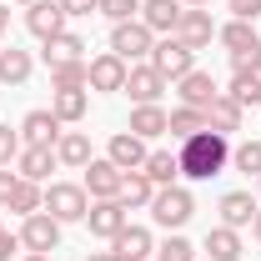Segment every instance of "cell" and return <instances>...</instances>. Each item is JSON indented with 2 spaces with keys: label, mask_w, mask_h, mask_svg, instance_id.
Returning a JSON list of instances; mask_svg holds the SVG:
<instances>
[{
  "label": "cell",
  "mask_w": 261,
  "mask_h": 261,
  "mask_svg": "<svg viewBox=\"0 0 261 261\" xmlns=\"http://www.w3.org/2000/svg\"><path fill=\"white\" fill-rule=\"evenodd\" d=\"M176 156H181V176L186 181H211V176H221L231 166V136L201 130V136H191V141L176 146Z\"/></svg>",
  "instance_id": "6da1fadb"
},
{
  "label": "cell",
  "mask_w": 261,
  "mask_h": 261,
  "mask_svg": "<svg viewBox=\"0 0 261 261\" xmlns=\"http://www.w3.org/2000/svg\"><path fill=\"white\" fill-rule=\"evenodd\" d=\"M146 211H151V221H156L161 231H181L196 216V196L186 191L181 181H176V186H156V196H151Z\"/></svg>",
  "instance_id": "7a4b0ae2"
},
{
  "label": "cell",
  "mask_w": 261,
  "mask_h": 261,
  "mask_svg": "<svg viewBox=\"0 0 261 261\" xmlns=\"http://www.w3.org/2000/svg\"><path fill=\"white\" fill-rule=\"evenodd\" d=\"M45 211H50L61 226H70V221H86V211H91V196H86V186H81V181H50V186H45Z\"/></svg>",
  "instance_id": "3957f363"
},
{
  "label": "cell",
  "mask_w": 261,
  "mask_h": 261,
  "mask_svg": "<svg viewBox=\"0 0 261 261\" xmlns=\"http://www.w3.org/2000/svg\"><path fill=\"white\" fill-rule=\"evenodd\" d=\"M151 45H156V35L141 25V15H136V20H121V25H111V50H116L126 65L151 61Z\"/></svg>",
  "instance_id": "277c9868"
},
{
  "label": "cell",
  "mask_w": 261,
  "mask_h": 261,
  "mask_svg": "<svg viewBox=\"0 0 261 261\" xmlns=\"http://www.w3.org/2000/svg\"><path fill=\"white\" fill-rule=\"evenodd\" d=\"M151 65H156L166 81L176 86L186 70H196V50H186L176 35H156V45H151Z\"/></svg>",
  "instance_id": "5b68a950"
},
{
  "label": "cell",
  "mask_w": 261,
  "mask_h": 261,
  "mask_svg": "<svg viewBox=\"0 0 261 261\" xmlns=\"http://www.w3.org/2000/svg\"><path fill=\"white\" fill-rule=\"evenodd\" d=\"M126 70H130V65L121 61L116 50H100V56H91V61H86V86H91V91H100V96L126 91Z\"/></svg>",
  "instance_id": "8992f818"
},
{
  "label": "cell",
  "mask_w": 261,
  "mask_h": 261,
  "mask_svg": "<svg viewBox=\"0 0 261 261\" xmlns=\"http://www.w3.org/2000/svg\"><path fill=\"white\" fill-rule=\"evenodd\" d=\"M166 86H171V81H166L151 61H136V65L126 70V96L136 100V106H161Z\"/></svg>",
  "instance_id": "52a82bcc"
},
{
  "label": "cell",
  "mask_w": 261,
  "mask_h": 261,
  "mask_svg": "<svg viewBox=\"0 0 261 261\" xmlns=\"http://www.w3.org/2000/svg\"><path fill=\"white\" fill-rule=\"evenodd\" d=\"M20 246L25 251H61V221L50 216V211H35V216H25L20 221Z\"/></svg>",
  "instance_id": "ba28073f"
},
{
  "label": "cell",
  "mask_w": 261,
  "mask_h": 261,
  "mask_svg": "<svg viewBox=\"0 0 261 261\" xmlns=\"http://www.w3.org/2000/svg\"><path fill=\"white\" fill-rule=\"evenodd\" d=\"M121 181H126V171H121V166H111L106 156H91L86 176H81V186H86L91 201H111V196H121Z\"/></svg>",
  "instance_id": "9c48e42d"
},
{
  "label": "cell",
  "mask_w": 261,
  "mask_h": 261,
  "mask_svg": "<svg viewBox=\"0 0 261 261\" xmlns=\"http://www.w3.org/2000/svg\"><path fill=\"white\" fill-rule=\"evenodd\" d=\"M130 221V211L121 206V196H111V201H91V211H86V226H91V236H100V241H116V231Z\"/></svg>",
  "instance_id": "30bf717a"
},
{
  "label": "cell",
  "mask_w": 261,
  "mask_h": 261,
  "mask_svg": "<svg viewBox=\"0 0 261 261\" xmlns=\"http://www.w3.org/2000/svg\"><path fill=\"white\" fill-rule=\"evenodd\" d=\"M65 20H70V15L61 10V0H35V5H25V31H31L40 45H45L50 35H61Z\"/></svg>",
  "instance_id": "8fae6325"
},
{
  "label": "cell",
  "mask_w": 261,
  "mask_h": 261,
  "mask_svg": "<svg viewBox=\"0 0 261 261\" xmlns=\"http://www.w3.org/2000/svg\"><path fill=\"white\" fill-rule=\"evenodd\" d=\"M176 40L186 45V50H206L211 40H216V20H211V10L201 5V10H181V25H176Z\"/></svg>",
  "instance_id": "7c38bea8"
},
{
  "label": "cell",
  "mask_w": 261,
  "mask_h": 261,
  "mask_svg": "<svg viewBox=\"0 0 261 261\" xmlns=\"http://www.w3.org/2000/svg\"><path fill=\"white\" fill-rule=\"evenodd\" d=\"M146 156H151V146H146L136 130H116V136H111V146H106V161L121 166V171H141Z\"/></svg>",
  "instance_id": "4fadbf2b"
},
{
  "label": "cell",
  "mask_w": 261,
  "mask_h": 261,
  "mask_svg": "<svg viewBox=\"0 0 261 261\" xmlns=\"http://www.w3.org/2000/svg\"><path fill=\"white\" fill-rule=\"evenodd\" d=\"M61 116L56 111H45V106H35V111H25V121H20V141L25 146H56L61 141Z\"/></svg>",
  "instance_id": "5bb4252c"
},
{
  "label": "cell",
  "mask_w": 261,
  "mask_h": 261,
  "mask_svg": "<svg viewBox=\"0 0 261 261\" xmlns=\"http://www.w3.org/2000/svg\"><path fill=\"white\" fill-rule=\"evenodd\" d=\"M181 0H141V25L151 35H176V25H181Z\"/></svg>",
  "instance_id": "9a60e30c"
},
{
  "label": "cell",
  "mask_w": 261,
  "mask_h": 261,
  "mask_svg": "<svg viewBox=\"0 0 261 261\" xmlns=\"http://www.w3.org/2000/svg\"><path fill=\"white\" fill-rule=\"evenodd\" d=\"M56 146H25L20 156H15V176H25V181H50V171H56Z\"/></svg>",
  "instance_id": "2e32d148"
},
{
  "label": "cell",
  "mask_w": 261,
  "mask_h": 261,
  "mask_svg": "<svg viewBox=\"0 0 261 261\" xmlns=\"http://www.w3.org/2000/svg\"><path fill=\"white\" fill-rule=\"evenodd\" d=\"M111 251H116L121 261H141V256H151V251H156V236H151V226H130V221H126V226L116 231Z\"/></svg>",
  "instance_id": "e0dca14e"
},
{
  "label": "cell",
  "mask_w": 261,
  "mask_h": 261,
  "mask_svg": "<svg viewBox=\"0 0 261 261\" xmlns=\"http://www.w3.org/2000/svg\"><path fill=\"white\" fill-rule=\"evenodd\" d=\"M216 91H221V86L211 81V70H186V75L176 81V96H181V106H196V111H206Z\"/></svg>",
  "instance_id": "ac0fdd59"
},
{
  "label": "cell",
  "mask_w": 261,
  "mask_h": 261,
  "mask_svg": "<svg viewBox=\"0 0 261 261\" xmlns=\"http://www.w3.org/2000/svg\"><path fill=\"white\" fill-rule=\"evenodd\" d=\"M241 121H246V111H241L226 91H216V96H211V106H206V130L231 136V130H241Z\"/></svg>",
  "instance_id": "d6986e66"
},
{
  "label": "cell",
  "mask_w": 261,
  "mask_h": 261,
  "mask_svg": "<svg viewBox=\"0 0 261 261\" xmlns=\"http://www.w3.org/2000/svg\"><path fill=\"white\" fill-rule=\"evenodd\" d=\"M91 136L86 130H61V141H56V161L61 166H70V171H86L91 166Z\"/></svg>",
  "instance_id": "ffe728a7"
},
{
  "label": "cell",
  "mask_w": 261,
  "mask_h": 261,
  "mask_svg": "<svg viewBox=\"0 0 261 261\" xmlns=\"http://www.w3.org/2000/svg\"><path fill=\"white\" fill-rule=\"evenodd\" d=\"M256 196L251 191H226L221 196V226H231V231H241V226H251L256 221Z\"/></svg>",
  "instance_id": "44dd1931"
},
{
  "label": "cell",
  "mask_w": 261,
  "mask_h": 261,
  "mask_svg": "<svg viewBox=\"0 0 261 261\" xmlns=\"http://www.w3.org/2000/svg\"><path fill=\"white\" fill-rule=\"evenodd\" d=\"M206 130V111H196V106H176V111H166V136L181 146V141H191Z\"/></svg>",
  "instance_id": "7402d4cb"
},
{
  "label": "cell",
  "mask_w": 261,
  "mask_h": 261,
  "mask_svg": "<svg viewBox=\"0 0 261 261\" xmlns=\"http://www.w3.org/2000/svg\"><path fill=\"white\" fill-rule=\"evenodd\" d=\"M31 75H35L31 50H20V45H5L0 50V86H25Z\"/></svg>",
  "instance_id": "603a6c76"
},
{
  "label": "cell",
  "mask_w": 261,
  "mask_h": 261,
  "mask_svg": "<svg viewBox=\"0 0 261 261\" xmlns=\"http://www.w3.org/2000/svg\"><path fill=\"white\" fill-rule=\"evenodd\" d=\"M50 111L61 116V126H81L91 116V91H56L50 96Z\"/></svg>",
  "instance_id": "cb8c5ba5"
},
{
  "label": "cell",
  "mask_w": 261,
  "mask_h": 261,
  "mask_svg": "<svg viewBox=\"0 0 261 261\" xmlns=\"http://www.w3.org/2000/svg\"><path fill=\"white\" fill-rule=\"evenodd\" d=\"M201 251H206V261H236V256H241V231L211 226V231H206V241H201Z\"/></svg>",
  "instance_id": "d4e9b609"
},
{
  "label": "cell",
  "mask_w": 261,
  "mask_h": 261,
  "mask_svg": "<svg viewBox=\"0 0 261 261\" xmlns=\"http://www.w3.org/2000/svg\"><path fill=\"white\" fill-rule=\"evenodd\" d=\"M40 56H45V65H61V61H86V40H81L75 31H61V35H50V40H45V50H40Z\"/></svg>",
  "instance_id": "484cf974"
},
{
  "label": "cell",
  "mask_w": 261,
  "mask_h": 261,
  "mask_svg": "<svg viewBox=\"0 0 261 261\" xmlns=\"http://www.w3.org/2000/svg\"><path fill=\"white\" fill-rule=\"evenodd\" d=\"M151 196H156V181H151L146 171H126V181H121V206H126V211H141V206H151Z\"/></svg>",
  "instance_id": "4316f807"
},
{
  "label": "cell",
  "mask_w": 261,
  "mask_h": 261,
  "mask_svg": "<svg viewBox=\"0 0 261 261\" xmlns=\"http://www.w3.org/2000/svg\"><path fill=\"white\" fill-rule=\"evenodd\" d=\"M141 171H146L156 186H176V181H181V156H176V151H151Z\"/></svg>",
  "instance_id": "83f0119b"
},
{
  "label": "cell",
  "mask_w": 261,
  "mask_h": 261,
  "mask_svg": "<svg viewBox=\"0 0 261 261\" xmlns=\"http://www.w3.org/2000/svg\"><path fill=\"white\" fill-rule=\"evenodd\" d=\"M126 130H136L141 141H156V136H166V111L161 106H136L130 121H126Z\"/></svg>",
  "instance_id": "f1b7e54d"
},
{
  "label": "cell",
  "mask_w": 261,
  "mask_h": 261,
  "mask_svg": "<svg viewBox=\"0 0 261 261\" xmlns=\"http://www.w3.org/2000/svg\"><path fill=\"white\" fill-rule=\"evenodd\" d=\"M216 40L236 56V50H251L261 35H256V25H251V20H226V25H216Z\"/></svg>",
  "instance_id": "f546056e"
},
{
  "label": "cell",
  "mask_w": 261,
  "mask_h": 261,
  "mask_svg": "<svg viewBox=\"0 0 261 261\" xmlns=\"http://www.w3.org/2000/svg\"><path fill=\"white\" fill-rule=\"evenodd\" d=\"M10 211H15V216H35V211H45V186L20 176V186H15V196H10Z\"/></svg>",
  "instance_id": "4dcf8cb0"
},
{
  "label": "cell",
  "mask_w": 261,
  "mask_h": 261,
  "mask_svg": "<svg viewBox=\"0 0 261 261\" xmlns=\"http://www.w3.org/2000/svg\"><path fill=\"white\" fill-rule=\"evenodd\" d=\"M50 91H91V86H86V61L50 65Z\"/></svg>",
  "instance_id": "1f68e13d"
},
{
  "label": "cell",
  "mask_w": 261,
  "mask_h": 261,
  "mask_svg": "<svg viewBox=\"0 0 261 261\" xmlns=\"http://www.w3.org/2000/svg\"><path fill=\"white\" fill-rule=\"evenodd\" d=\"M226 96L236 100L241 111L261 106V75H236V70H231V86H226Z\"/></svg>",
  "instance_id": "d6a6232c"
},
{
  "label": "cell",
  "mask_w": 261,
  "mask_h": 261,
  "mask_svg": "<svg viewBox=\"0 0 261 261\" xmlns=\"http://www.w3.org/2000/svg\"><path fill=\"white\" fill-rule=\"evenodd\" d=\"M231 166L241 171V176H261V141H241V146H231Z\"/></svg>",
  "instance_id": "836d02e7"
},
{
  "label": "cell",
  "mask_w": 261,
  "mask_h": 261,
  "mask_svg": "<svg viewBox=\"0 0 261 261\" xmlns=\"http://www.w3.org/2000/svg\"><path fill=\"white\" fill-rule=\"evenodd\" d=\"M156 261H196V246L181 236V231H171L161 246H156Z\"/></svg>",
  "instance_id": "e575fe53"
},
{
  "label": "cell",
  "mask_w": 261,
  "mask_h": 261,
  "mask_svg": "<svg viewBox=\"0 0 261 261\" xmlns=\"http://www.w3.org/2000/svg\"><path fill=\"white\" fill-rule=\"evenodd\" d=\"M96 15H106L111 25H121V20H136L141 15V0H100Z\"/></svg>",
  "instance_id": "d590c367"
},
{
  "label": "cell",
  "mask_w": 261,
  "mask_h": 261,
  "mask_svg": "<svg viewBox=\"0 0 261 261\" xmlns=\"http://www.w3.org/2000/svg\"><path fill=\"white\" fill-rule=\"evenodd\" d=\"M231 70H236V75H261V40L251 50H236V56H231Z\"/></svg>",
  "instance_id": "8d00e7d4"
},
{
  "label": "cell",
  "mask_w": 261,
  "mask_h": 261,
  "mask_svg": "<svg viewBox=\"0 0 261 261\" xmlns=\"http://www.w3.org/2000/svg\"><path fill=\"white\" fill-rule=\"evenodd\" d=\"M25 151V141H20V130L0 126V166H15V156Z\"/></svg>",
  "instance_id": "74e56055"
},
{
  "label": "cell",
  "mask_w": 261,
  "mask_h": 261,
  "mask_svg": "<svg viewBox=\"0 0 261 261\" xmlns=\"http://www.w3.org/2000/svg\"><path fill=\"white\" fill-rule=\"evenodd\" d=\"M231 20H261V0H226Z\"/></svg>",
  "instance_id": "f35d334b"
},
{
  "label": "cell",
  "mask_w": 261,
  "mask_h": 261,
  "mask_svg": "<svg viewBox=\"0 0 261 261\" xmlns=\"http://www.w3.org/2000/svg\"><path fill=\"white\" fill-rule=\"evenodd\" d=\"M10 256H25V246H20V231H0V261Z\"/></svg>",
  "instance_id": "ab89813d"
},
{
  "label": "cell",
  "mask_w": 261,
  "mask_h": 261,
  "mask_svg": "<svg viewBox=\"0 0 261 261\" xmlns=\"http://www.w3.org/2000/svg\"><path fill=\"white\" fill-rule=\"evenodd\" d=\"M100 0H61V10L70 15V20H86V15H96Z\"/></svg>",
  "instance_id": "60d3db41"
},
{
  "label": "cell",
  "mask_w": 261,
  "mask_h": 261,
  "mask_svg": "<svg viewBox=\"0 0 261 261\" xmlns=\"http://www.w3.org/2000/svg\"><path fill=\"white\" fill-rule=\"evenodd\" d=\"M15 186H20V176H15L10 166H0V206H10V196H15Z\"/></svg>",
  "instance_id": "b9f144b4"
},
{
  "label": "cell",
  "mask_w": 261,
  "mask_h": 261,
  "mask_svg": "<svg viewBox=\"0 0 261 261\" xmlns=\"http://www.w3.org/2000/svg\"><path fill=\"white\" fill-rule=\"evenodd\" d=\"M5 35H10V10L0 5V40H5Z\"/></svg>",
  "instance_id": "7bdbcfd3"
},
{
  "label": "cell",
  "mask_w": 261,
  "mask_h": 261,
  "mask_svg": "<svg viewBox=\"0 0 261 261\" xmlns=\"http://www.w3.org/2000/svg\"><path fill=\"white\" fill-rule=\"evenodd\" d=\"M86 261H121V256H116V251H91Z\"/></svg>",
  "instance_id": "ee69618b"
},
{
  "label": "cell",
  "mask_w": 261,
  "mask_h": 261,
  "mask_svg": "<svg viewBox=\"0 0 261 261\" xmlns=\"http://www.w3.org/2000/svg\"><path fill=\"white\" fill-rule=\"evenodd\" d=\"M20 261H50V256H45V251H25Z\"/></svg>",
  "instance_id": "f6af8a7d"
},
{
  "label": "cell",
  "mask_w": 261,
  "mask_h": 261,
  "mask_svg": "<svg viewBox=\"0 0 261 261\" xmlns=\"http://www.w3.org/2000/svg\"><path fill=\"white\" fill-rule=\"evenodd\" d=\"M251 236H256V241H261V211H256V221H251Z\"/></svg>",
  "instance_id": "bcb514c9"
},
{
  "label": "cell",
  "mask_w": 261,
  "mask_h": 261,
  "mask_svg": "<svg viewBox=\"0 0 261 261\" xmlns=\"http://www.w3.org/2000/svg\"><path fill=\"white\" fill-rule=\"evenodd\" d=\"M181 5H191V10H201V5H211V0H181Z\"/></svg>",
  "instance_id": "7dc6e473"
},
{
  "label": "cell",
  "mask_w": 261,
  "mask_h": 261,
  "mask_svg": "<svg viewBox=\"0 0 261 261\" xmlns=\"http://www.w3.org/2000/svg\"><path fill=\"white\" fill-rule=\"evenodd\" d=\"M15 5H35V0H15Z\"/></svg>",
  "instance_id": "c3c4849f"
},
{
  "label": "cell",
  "mask_w": 261,
  "mask_h": 261,
  "mask_svg": "<svg viewBox=\"0 0 261 261\" xmlns=\"http://www.w3.org/2000/svg\"><path fill=\"white\" fill-rule=\"evenodd\" d=\"M256 196H261V176H256Z\"/></svg>",
  "instance_id": "681fc988"
},
{
  "label": "cell",
  "mask_w": 261,
  "mask_h": 261,
  "mask_svg": "<svg viewBox=\"0 0 261 261\" xmlns=\"http://www.w3.org/2000/svg\"><path fill=\"white\" fill-rule=\"evenodd\" d=\"M141 261H151V256H141Z\"/></svg>",
  "instance_id": "f907efd6"
},
{
  "label": "cell",
  "mask_w": 261,
  "mask_h": 261,
  "mask_svg": "<svg viewBox=\"0 0 261 261\" xmlns=\"http://www.w3.org/2000/svg\"><path fill=\"white\" fill-rule=\"evenodd\" d=\"M0 231H5V226H0Z\"/></svg>",
  "instance_id": "816d5d0a"
}]
</instances>
